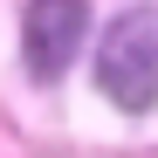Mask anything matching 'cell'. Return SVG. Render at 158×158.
<instances>
[{
	"instance_id": "6da1fadb",
	"label": "cell",
	"mask_w": 158,
	"mask_h": 158,
	"mask_svg": "<svg viewBox=\"0 0 158 158\" xmlns=\"http://www.w3.org/2000/svg\"><path fill=\"white\" fill-rule=\"evenodd\" d=\"M96 89L117 110H151L158 103V7H131L117 14L96 41Z\"/></svg>"
},
{
	"instance_id": "7a4b0ae2",
	"label": "cell",
	"mask_w": 158,
	"mask_h": 158,
	"mask_svg": "<svg viewBox=\"0 0 158 158\" xmlns=\"http://www.w3.org/2000/svg\"><path fill=\"white\" fill-rule=\"evenodd\" d=\"M83 41H89V7L83 0H28V14H21V55H28L35 83L69 76Z\"/></svg>"
}]
</instances>
